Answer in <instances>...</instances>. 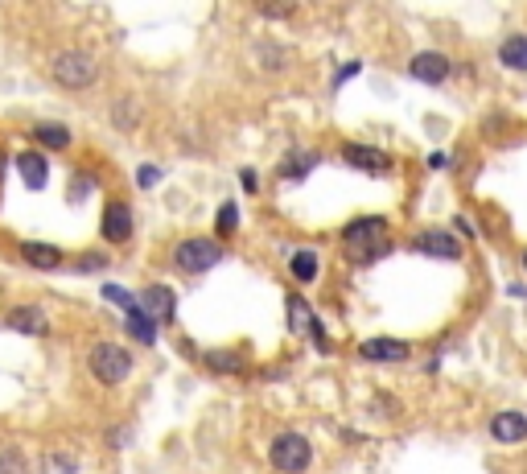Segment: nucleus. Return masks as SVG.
<instances>
[{
  "label": "nucleus",
  "mask_w": 527,
  "mask_h": 474,
  "mask_svg": "<svg viewBox=\"0 0 527 474\" xmlns=\"http://www.w3.org/2000/svg\"><path fill=\"white\" fill-rule=\"evenodd\" d=\"M21 260L33 268H62V252L54 244H21Z\"/></svg>",
  "instance_id": "19"
},
{
  "label": "nucleus",
  "mask_w": 527,
  "mask_h": 474,
  "mask_svg": "<svg viewBox=\"0 0 527 474\" xmlns=\"http://www.w3.org/2000/svg\"><path fill=\"white\" fill-rule=\"evenodd\" d=\"M0 474H25V454L21 450H0Z\"/></svg>",
  "instance_id": "24"
},
{
  "label": "nucleus",
  "mask_w": 527,
  "mask_h": 474,
  "mask_svg": "<svg viewBox=\"0 0 527 474\" xmlns=\"http://www.w3.org/2000/svg\"><path fill=\"white\" fill-rule=\"evenodd\" d=\"M235 223H239V207H235V202H223V207H219V219H215V231H219V235H231Z\"/></svg>",
  "instance_id": "23"
},
{
  "label": "nucleus",
  "mask_w": 527,
  "mask_h": 474,
  "mask_svg": "<svg viewBox=\"0 0 527 474\" xmlns=\"http://www.w3.org/2000/svg\"><path fill=\"white\" fill-rule=\"evenodd\" d=\"M416 252H425V256H437V260H458L462 256V240L453 231H441V227H429V231H420L416 240H412Z\"/></svg>",
  "instance_id": "6"
},
{
  "label": "nucleus",
  "mask_w": 527,
  "mask_h": 474,
  "mask_svg": "<svg viewBox=\"0 0 527 474\" xmlns=\"http://www.w3.org/2000/svg\"><path fill=\"white\" fill-rule=\"evenodd\" d=\"M309 165H318V153H293V157H285V165H280V178H305Z\"/></svg>",
  "instance_id": "21"
},
{
  "label": "nucleus",
  "mask_w": 527,
  "mask_h": 474,
  "mask_svg": "<svg viewBox=\"0 0 527 474\" xmlns=\"http://www.w3.org/2000/svg\"><path fill=\"white\" fill-rule=\"evenodd\" d=\"M128 334L136 338V343H140V347H153V343H157V322H153V318H149L145 310H140V306H136V310L128 314Z\"/></svg>",
  "instance_id": "20"
},
{
  "label": "nucleus",
  "mask_w": 527,
  "mask_h": 474,
  "mask_svg": "<svg viewBox=\"0 0 527 474\" xmlns=\"http://www.w3.org/2000/svg\"><path fill=\"white\" fill-rule=\"evenodd\" d=\"M268 462L272 470L280 474H305L313 466V446H309V437L301 433H280L276 442L268 446Z\"/></svg>",
  "instance_id": "3"
},
{
  "label": "nucleus",
  "mask_w": 527,
  "mask_h": 474,
  "mask_svg": "<svg viewBox=\"0 0 527 474\" xmlns=\"http://www.w3.org/2000/svg\"><path fill=\"white\" fill-rule=\"evenodd\" d=\"M499 62L511 66V71H527V33H511L499 46Z\"/></svg>",
  "instance_id": "17"
},
{
  "label": "nucleus",
  "mask_w": 527,
  "mask_h": 474,
  "mask_svg": "<svg viewBox=\"0 0 527 474\" xmlns=\"http://www.w3.org/2000/svg\"><path fill=\"white\" fill-rule=\"evenodd\" d=\"M103 297H108V301H116V306H120L124 314H132V310L140 306V301H132V293H124L120 285H108V289H103Z\"/></svg>",
  "instance_id": "25"
},
{
  "label": "nucleus",
  "mask_w": 527,
  "mask_h": 474,
  "mask_svg": "<svg viewBox=\"0 0 527 474\" xmlns=\"http://www.w3.org/2000/svg\"><path fill=\"white\" fill-rule=\"evenodd\" d=\"M38 470L42 474H79V458L75 454H46Z\"/></svg>",
  "instance_id": "22"
},
{
  "label": "nucleus",
  "mask_w": 527,
  "mask_h": 474,
  "mask_svg": "<svg viewBox=\"0 0 527 474\" xmlns=\"http://www.w3.org/2000/svg\"><path fill=\"white\" fill-rule=\"evenodd\" d=\"M342 161L355 165V169H367V174H388V169H392V157L383 149H371V145H346Z\"/></svg>",
  "instance_id": "10"
},
{
  "label": "nucleus",
  "mask_w": 527,
  "mask_h": 474,
  "mask_svg": "<svg viewBox=\"0 0 527 474\" xmlns=\"http://www.w3.org/2000/svg\"><path fill=\"white\" fill-rule=\"evenodd\" d=\"M342 248H346V256L355 260V264H371V260H379V256H388V248H392V240H388V219L367 215V219L346 223Z\"/></svg>",
  "instance_id": "1"
},
{
  "label": "nucleus",
  "mask_w": 527,
  "mask_h": 474,
  "mask_svg": "<svg viewBox=\"0 0 527 474\" xmlns=\"http://www.w3.org/2000/svg\"><path fill=\"white\" fill-rule=\"evenodd\" d=\"M223 260V248L215 240H206V235H190L173 248V268H182V273H210Z\"/></svg>",
  "instance_id": "5"
},
{
  "label": "nucleus",
  "mask_w": 527,
  "mask_h": 474,
  "mask_svg": "<svg viewBox=\"0 0 527 474\" xmlns=\"http://www.w3.org/2000/svg\"><path fill=\"white\" fill-rule=\"evenodd\" d=\"M429 165H433V169H445V165H449V157H445V153H433V157H429Z\"/></svg>",
  "instance_id": "31"
},
{
  "label": "nucleus",
  "mask_w": 527,
  "mask_h": 474,
  "mask_svg": "<svg viewBox=\"0 0 527 474\" xmlns=\"http://www.w3.org/2000/svg\"><path fill=\"white\" fill-rule=\"evenodd\" d=\"M54 79L66 91H87L99 79V62L87 50H62V54H54Z\"/></svg>",
  "instance_id": "4"
},
{
  "label": "nucleus",
  "mask_w": 527,
  "mask_h": 474,
  "mask_svg": "<svg viewBox=\"0 0 527 474\" xmlns=\"http://www.w3.org/2000/svg\"><path fill=\"white\" fill-rule=\"evenodd\" d=\"M116 124H120V128H132V124H136V104H132V95H124L120 104H116Z\"/></svg>",
  "instance_id": "26"
},
{
  "label": "nucleus",
  "mask_w": 527,
  "mask_h": 474,
  "mask_svg": "<svg viewBox=\"0 0 527 474\" xmlns=\"http://www.w3.org/2000/svg\"><path fill=\"white\" fill-rule=\"evenodd\" d=\"M103 264H108V256H83V260H79L83 273H95V268H103Z\"/></svg>",
  "instance_id": "29"
},
{
  "label": "nucleus",
  "mask_w": 527,
  "mask_h": 474,
  "mask_svg": "<svg viewBox=\"0 0 527 474\" xmlns=\"http://www.w3.org/2000/svg\"><path fill=\"white\" fill-rule=\"evenodd\" d=\"M350 75H359V62H346V66H342V71H338V79H334V83H346Z\"/></svg>",
  "instance_id": "30"
},
{
  "label": "nucleus",
  "mask_w": 527,
  "mask_h": 474,
  "mask_svg": "<svg viewBox=\"0 0 527 474\" xmlns=\"http://www.w3.org/2000/svg\"><path fill=\"white\" fill-rule=\"evenodd\" d=\"M490 437L503 446H519L527 442V417L523 413H499L495 421H490Z\"/></svg>",
  "instance_id": "14"
},
{
  "label": "nucleus",
  "mask_w": 527,
  "mask_h": 474,
  "mask_svg": "<svg viewBox=\"0 0 527 474\" xmlns=\"http://www.w3.org/2000/svg\"><path fill=\"white\" fill-rule=\"evenodd\" d=\"M140 310H145L153 322H169L173 310H178V301H173V289L169 285H149L140 293Z\"/></svg>",
  "instance_id": "11"
},
{
  "label": "nucleus",
  "mask_w": 527,
  "mask_h": 474,
  "mask_svg": "<svg viewBox=\"0 0 527 474\" xmlns=\"http://www.w3.org/2000/svg\"><path fill=\"white\" fill-rule=\"evenodd\" d=\"M289 322H293V330H301V334H313V343H318L322 351H330L326 334H322V322L313 318V310L305 306V297H289Z\"/></svg>",
  "instance_id": "13"
},
{
  "label": "nucleus",
  "mask_w": 527,
  "mask_h": 474,
  "mask_svg": "<svg viewBox=\"0 0 527 474\" xmlns=\"http://www.w3.org/2000/svg\"><path fill=\"white\" fill-rule=\"evenodd\" d=\"M289 273H293V277H297L301 285L318 281V273H322V260H318V252H309V248L293 252V260H289Z\"/></svg>",
  "instance_id": "18"
},
{
  "label": "nucleus",
  "mask_w": 527,
  "mask_h": 474,
  "mask_svg": "<svg viewBox=\"0 0 527 474\" xmlns=\"http://www.w3.org/2000/svg\"><path fill=\"white\" fill-rule=\"evenodd\" d=\"M87 367L99 384H124L132 376V355L120 347V343H95L91 355H87Z\"/></svg>",
  "instance_id": "2"
},
{
  "label": "nucleus",
  "mask_w": 527,
  "mask_h": 474,
  "mask_svg": "<svg viewBox=\"0 0 527 474\" xmlns=\"http://www.w3.org/2000/svg\"><path fill=\"white\" fill-rule=\"evenodd\" d=\"M17 174H21V182H25L29 190H46V182H50V161H46L42 153L25 149V153L17 157Z\"/></svg>",
  "instance_id": "12"
},
{
  "label": "nucleus",
  "mask_w": 527,
  "mask_h": 474,
  "mask_svg": "<svg viewBox=\"0 0 527 474\" xmlns=\"http://www.w3.org/2000/svg\"><path fill=\"white\" fill-rule=\"evenodd\" d=\"M206 359H210V367H219V371H239V355H227V351H210Z\"/></svg>",
  "instance_id": "27"
},
{
  "label": "nucleus",
  "mask_w": 527,
  "mask_h": 474,
  "mask_svg": "<svg viewBox=\"0 0 527 474\" xmlns=\"http://www.w3.org/2000/svg\"><path fill=\"white\" fill-rule=\"evenodd\" d=\"M523 273H527V256H523Z\"/></svg>",
  "instance_id": "32"
},
{
  "label": "nucleus",
  "mask_w": 527,
  "mask_h": 474,
  "mask_svg": "<svg viewBox=\"0 0 527 474\" xmlns=\"http://www.w3.org/2000/svg\"><path fill=\"white\" fill-rule=\"evenodd\" d=\"M359 355L367 363H404L412 355V347L400 343V338H367V343L359 347Z\"/></svg>",
  "instance_id": "9"
},
{
  "label": "nucleus",
  "mask_w": 527,
  "mask_h": 474,
  "mask_svg": "<svg viewBox=\"0 0 527 474\" xmlns=\"http://www.w3.org/2000/svg\"><path fill=\"white\" fill-rule=\"evenodd\" d=\"M33 141H38L42 149H66L70 141H75V132H70L66 124H33Z\"/></svg>",
  "instance_id": "16"
},
{
  "label": "nucleus",
  "mask_w": 527,
  "mask_h": 474,
  "mask_svg": "<svg viewBox=\"0 0 527 474\" xmlns=\"http://www.w3.org/2000/svg\"><path fill=\"white\" fill-rule=\"evenodd\" d=\"M103 240L108 244L132 240V207L128 202H108V207H103Z\"/></svg>",
  "instance_id": "8"
},
{
  "label": "nucleus",
  "mask_w": 527,
  "mask_h": 474,
  "mask_svg": "<svg viewBox=\"0 0 527 474\" xmlns=\"http://www.w3.org/2000/svg\"><path fill=\"white\" fill-rule=\"evenodd\" d=\"M5 326L17 330V334H46V330H50V318H46L38 306H17V310H9Z\"/></svg>",
  "instance_id": "15"
},
{
  "label": "nucleus",
  "mask_w": 527,
  "mask_h": 474,
  "mask_svg": "<svg viewBox=\"0 0 527 474\" xmlns=\"http://www.w3.org/2000/svg\"><path fill=\"white\" fill-rule=\"evenodd\" d=\"M449 58L445 54H437V50H425V54H416L412 62H408V75L416 79V83H429V87H437V83H445L449 79Z\"/></svg>",
  "instance_id": "7"
},
{
  "label": "nucleus",
  "mask_w": 527,
  "mask_h": 474,
  "mask_svg": "<svg viewBox=\"0 0 527 474\" xmlns=\"http://www.w3.org/2000/svg\"><path fill=\"white\" fill-rule=\"evenodd\" d=\"M136 182L145 186V190H149V186H157V182H161V169H157V165H145V169L136 174Z\"/></svg>",
  "instance_id": "28"
}]
</instances>
